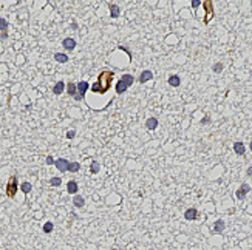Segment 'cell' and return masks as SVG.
<instances>
[{"instance_id":"obj_1","label":"cell","mask_w":252,"mask_h":250,"mask_svg":"<svg viewBox=\"0 0 252 250\" xmlns=\"http://www.w3.org/2000/svg\"><path fill=\"white\" fill-rule=\"evenodd\" d=\"M113 77H114V73H113V71H107V70H104V71L99 74L98 82H94V84L91 85V91H93L94 94H104V93H107L108 90H110V86H112V80H113Z\"/></svg>"},{"instance_id":"obj_2","label":"cell","mask_w":252,"mask_h":250,"mask_svg":"<svg viewBox=\"0 0 252 250\" xmlns=\"http://www.w3.org/2000/svg\"><path fill=\"white\" fill-rule=\"evenodd\" d=\"M19 190V181H17V176H11L8 179V184H6V188H5V193L8 198H14L16 193Z\"/></svg>"},{"instance_id":"obj_3","label":"cell","mask_w":252,"mask_h":250,"mask_svg":"<svg viewBox=\"0 0 252 250\" xmlns=\"http://www.w3.org/2000/svg\"><path fill=\"white\" fill-rule=\"evenodd\" d=\"M76 90H77V94L74 96V99H76V100H82L84 99V94L88 90V82H79L76 85Z\"/></svg>"},{"instance_id":"obj_4","label":"cell","mask_w":252,"mask_h":250,"mask_svg":"<svg viewBox=\"0 0 252 250\" xmlns=\"http://www.w3.org/2000/svg\"><path fill=\"white\" fill-rule=\"evenodd\" d=\"M203 6H204V9H206V12L207 14L204 16V22H209L210 19H212V16H214V11H212V2H210V0H206V2H203L201 3Z\"/></svg>"},{"instance_id":"obj_5","label":"cell","mask_w":252,"mask_h":250,"mask_svg":"<svg viewBox=\"0 0 252 250\" xmlns=\"http://www.w3.org/2000/svg\"><path fill=\"white\" fill-rule=\"evenodd\" d=\"M54 165H56L57 170H60L64 173V171H68V165H70V162H68L67 159H64V158H60L57 161H54Z\"/></svg>"},{"instance_id":"obj_6","label":"cell","mask_w":252,"mask_h":250,"mask_svg":"<svg viewBox=\"0 0 252 250\" xmlns=\"http://www.w3.org/2000/svg\"><path fill=\"white\" fill-rule=\"evenodd\" d=\"M184 218H186L187 221H193V219H196V218H198V210H196V208H187V210L184 212Z\"/></svg>"},{"instance_id":"obj_7","label":"cell","mask_w":252,"mask_h":250,"mask_svg":"<svg viewBox=\"0 0 252 250\" xmlns=\"http://www.w3.org/2000/svg\"><path fill=\"white\" fill-rule=\"evenodd\" d=\"M251 190V187L248 185V184H241V187L237 190V198L238 199H243L244 196H246V193Z\"/></svg>"},{"instance_id":"obj_8","label":"cell","mask_w":252,"mask_h":250,"mask_svg":"<svg viewBox=\"0 0 252 250\" xmlns=\"http://www.w3.org/2000/svg\"><path fill=\"white\" fill-rule=\"evenodd\" d=\"M152 77H153V73L148 71V70H144L141 73V76H139V82L146 84V82H148V80H152Z\"/></svg>"},{"instance_id":"obj_9","label":"cell","mask_w":252,"mask_h":250,"mask_svg":"<svg viewBox=\"0 0 252 250\" xmlns=\"http://www.w3.org/2000/svg\"><path fill=\"white\" fill-rule=\"evenodd\" d=\"M62 46L65 50H68V51H71V50H74V46H76V40L74 39H64V42H62Z\"/></svg>"},{"instance_id":"obj_10","label":"cell","mask_w":252,"mask_h":250,"mask_svg":"<svg viewBox=\"0 0 252 250\" xmlns=\"http://www.w3.org/2000/svg\"><path fill=\"white\" fill-rule=\"evenodd\" d=\"M234 151L237 154H240V156H243L244 151H246V148H244V144L243 142H235L234 144Z\"/></svg>"},{"instance_id":"obj_11","label":"cell","mask_w":252,"mask_h":250,"mask_svg":"<svg viewBox=\"0 0 252 250\" xmlns=\"http://www.w3.org/2000/svg\"><path fill=\"white\" fill-rule=\"evenodd\" d=\"M67 190H68V193H71V195L77 193V182H76V181H68Z\"/></svg>"},{"instance_id":"obj_12","label":"cell","mask_w":252,"mask_h":250,"mask_svg":"<svg viewBox=\"0 0 252 250\" xmlns=\"http://www.w3.org/2000/svg\"><path fill=\"white\" fill-rule=\"evenodd\" d=\"M146 127L148 128V130H155V128L158 127V119H156V117H150V119H147Z\"/></svg>"},{"instance_id":"obj_13","label":"cell","mask_w":252,"mask_h":250,"mask_svg":"<svg viewBox=\"0 0 252 250\" xmlns=\"http://www.w3.org/2000/svg\"><path fill=\"white\" fill-rule=\"evenodd\" d=\"M223 230H224V221H223V219H218V221H217L215 224H214V232H215V233H221Z\"/></svg>"},{"instance_id":"obj_14","label":"cell","mask_w":252,"mask_h":250,"mask_svg":"<svg viewBox=\"0 0 252 250\" xmlns=\"http://www.w3.org/2000/svg\"><path fill=\"white\" fill-rule=\"evenodd\" d=\"M54 59H56L59 63H67L68 62V56L64 54V53H56L54 54Z\"/></svg>"},{"instance_id":"obj_15","label":"cell","mask_w":252,"mask_h":250,"mask_svg":"<svg viewBox=\"0 0 252 250\" xmlns=\"http://www.w3.org/2000/svg\"><path fill=\"white\" fill-rule=\"evenodd\" d=\"M180 84H181L180 76L173 74V76H170V77H169V85H172V86H180Z\"/></svg>"},{"instance_id":"obj_16","label":"cell","mask_w":252,"mask_h":250,"mask_svg":"<svg viewBox=\"0 0 252 250\" xmlns=\"http://www.w3.org/2000/svg\"><path fill=\"white\" fill-rule=\"evenodd\" d=\"M64 88H65V84L64 82H57L56 85L53 86V93L54 94H62L64 93Z\"/></svg>"},{"instance_id":"obj_17","label":"cell","mask_w":252,"mask_h":250,"mask_svg":"<svg viewBox=\"0 0 252 250\" xmlns=\"http://www.w3.org/2000/svg\"><path fill=\"white\" fill-rule=\"evenodd\" d=\"M73 204L76 205V207H84L85 201H84V198L80 196V195H74V198H73Z\"/></svg>"},{"instance_id":"obj_18","label":"cell","mask_w":252,"mask_h":250,"mask_svg":"<svg viewBox=\"0 0 252 250\" xmlns=\"http://www.w3.org/2000/svg\"><path fill=\"white\" fill-rule=\"evenodd\" d=\"M121 80H122V82H124L127 86H130V85L135 82V77L132 76V74H124V76L121 77Z\"/></svg>"},{"instance_id":"obj_19","label":"cell","mask_w":252,"mask_h":250,"mask_svg":"<svg viewBox=\"0 0 252 250\" xmlns=\"http://www.w3.org/2000/svg\"><path fill=\"white\" fill-rule=\"evenodd\" d=\"M110 16H112V19H116V17H119V6L118 5H110Z\"/></svg>"},{"instance_id":"obj_20","label":"cell","mask_w":252,"mask_h":250,"mask_svg":"<svg viewBox=\"0 0 252 250\" xmlns=\"http://www.w3.org/2000/svg\"><path fill=\"white\" fill-rule=\"evenodd\" d=\"M127 88H128V86H127L124 82H122V80H119V82L116 84V93H118V94L125 93V91H127Z\"/></svg>"},{"instance_id":"obj_21","label":"cell","mask_w":252,"mask_h":250,"mask_svg":"<svg viewBox=\"0 0 252 250\" xmlns=\"http://www.w3.org/2000/svg\"><path fill=\"white\" fill-rule=\"evenodd\" d=\"M79 168H80V164H79V162H70V165H68V171L76 173V171H79Z\"/></svg>"},{"instance_id":"obj_22","label":"cell","mask_w":252,"mask_h":250,"mask_svg":"<svg viewBox=\"0 0 252 250\" xmlns=\"http://www.w3.org/2000/svg\"><path fill=\"white\" fill-rule=\"evenodd\" d=\"M67 91H68V94H71V96L74 97V96H76V94H77V90H76V85H74V84H68L67 85Z\"/></svg>"},{"instance_id":"obj_23","label":"cell","mask_w":252,"mask_h":250,"mask_svg":"<svg viewBox=\"0 0 252 250\" xmlns=\"http://www.w3.org/2000/svg\"><path fill=\"white\" fill-rule=\"evenodd\" d=\"M31 188H33V185L30 184V182H23V184L20 185V190H22L23 193H30Z\"/></svg>"},{"instance_id":"obj_24","label":"cell","mask_w":252,"mask_h":250,"mask_svg":"<svg viewBox=\"0 0 252 250\" xmlns=\"http://www.w3.org/2000/svg\"><path fill=\"white\" fill-rule=\"evenodd\" d=\"M53 227H54V226H53V222H50V221H48V222H45V226H43V232H45V233H51V232H53Z\"/></svg>"},{"instance_id":"obj_25","label":"cell","mask_w":252,"mask_h":250,"mask_svg":"<svg viewBox=\"0 0 252 250\" xmlns=\"http://www.w3.org/2000/svg\"><path fill=\"white\" fill-rule=\"evenodd\" d=\"M6 30H8V22L5 19H0V31L6 32Z\"/></svg>"},{"instance_id":"obj_26","label":"cell","mask_w":252,"mask_h":250,"mask_svg":"<svg viewBox=\"0 0 252 250\" xmlns=\"http://www.w3.org/2000/svg\"><path fill=\"white\" fill-rule=\"evenodd\" d=\"M50 184H51L53 187H59L60 184H62V179H60V178H51Z\"/></svg>"},{"instance_id":"obj_27","label":"cell","mask_w":252,"mask_h":250,"mask_svg":"<svg viewBox=\"0 0 252 250\" xmlns=\"http://www.w3.org/2000/svg\"><path fill=\"white\" fill-rule=\"evenodd\" d=\"M90 171H91V173H98V171H99V164H98V162H96V161H94V162H91V167H90Z\"/></svg>"},{"instance_id":"obj_28","label":"cell","mask_w":252,"mask_h":250,"mask_svg":"<svg viewBox=\"0 0 252 250\" xmlns=\"http://www.w3.org/2000/svg\"><path fill=\"white\" fill-rule=\"evenodd\" d=\"M214 71L215 73H221L223 71V63H215L214 65Z\"/></svg>"},{"instance_id":"obj_29","label":"cell","mask_w":252,"mask_h":250,"mask_svg":"<svg viewBox=\"0 0 252 250\" xmlns=\"http://www.w3.org/2000/svg\"><path fill=\"white\" fill-rule=\"evenodd\" d=\"M200 5H201V2H200V0H193V2H192V8H193V9H196Z\"/></svg>"},{"instance_id":"obj_30","label":"cell","mask_w":252,"mask_h":250,"mask_svg":"<svg viewBox=\"0 0 252 250\" xmlns=\"http://www.w3.org/2000/svg\"><path fill=\"white\" fill-rule=\"evenodd\" d=\"M53 164H54V159L51 156H48L46 158V165H53Z\"/></svg>"},{"instance_id":"obj_31","label":"cell","mask_w":252,"mask_h":250,"mask_svg":"<svg viewBox=\"0 0 252 250\" xmlns=\"http://www.w3.org/2000/svg\"><path fill=\"white\" fill-rule=\"evenodd\" d=\"M74 134H76V133H74V131L71 130V131H68V133H67V138H68V139H73V138H74Z\"/></svg>"},{"instance_id":"obj_32","label":"cell","mask_w":252,"mask_h":250,"mask_svg":"<svg viewBox=\"0 0 252 250\" xmlns=\"http://www.w3.org/2000/svg\"><path fill=\"white\" fill-rule=\"evenodd\" d=\"M209 122V117H204L203 120H201V124H207Z\"/></svg>"},{"instance_id":"obj_33","label":"cell","mask_w":252,"mask_h":250,"mask_svg":"<svg viewBox=\"0 0 252 250\" xmlns=\"http://www.w3.org/2000/svg\"><path fill=\"white\" fill-rule=\"evenodd\" d=\"M249 147H251V151H252V142H251V144H249Z\"/></svg>"}]
</instances>
